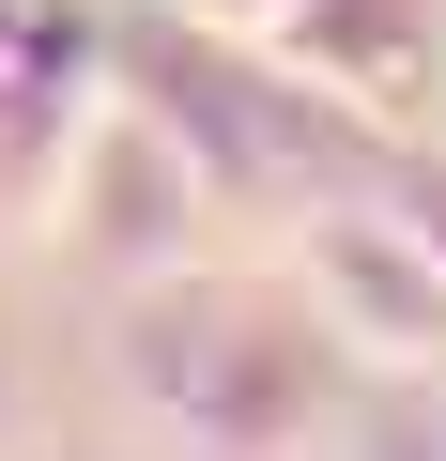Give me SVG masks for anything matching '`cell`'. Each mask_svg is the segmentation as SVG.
Instances as JSON below:
<instances>
[{"mask_svg":"<svg viewBox=\"0 0 446 461\" xmlns=\"http://www.w3.org/2000/svg\"><path fill=\"white\" fill-rule=\"evenodd\" d=\"M262 62H278L293 93H323V108L400 123V108L431 93V0H293V16L262 32Z\"/></svg>","mask_w":446,"mask_h":461,"instance_id":"obj_1","label":"cell"},{"mask_svg":"<svg viewBox=\"0 0 446 461\" xmlns=\"http://www.w3.org/2000/svg\"><path fill=\"white\" fill-rule=\"evenodd\" d=\"M400 200H415V215H400V230H415V247H431V262H446V185H400Z\"/></svg>","mask_w":446,"mask_h":461,"instance_id":"obj_3","label":"cell"},{"mask_svg":"<svg viewBox=\"0 0 446 461\" xmlns=\"http://www.w3.org/2000/svg\"><path fill=\"white\" fill-rule=\"evenodd\" d=\"M185 16H200V32H232V47H262V32L293 16V0H185Z\"/></svg>","mask_w":446,"mask_h":461,"instance_id":"obj_2","label":"cell"}]
</instances>
